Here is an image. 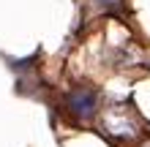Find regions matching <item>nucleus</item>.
I'll return each instance as SVG.
<instances>
[{"instance_id": "obj_1", "label": "nucleus", "mask_w": 150, "mask_h": 147, "mask_svg": "<svg viewBox=\"0 0 150 147\" xmlns=\"http://www.w3.org/2000/svg\"><path fill=\"white\" fill-rule=\"evenodd\" d=\"M68 109L74 112L76 117H93V112H96V93L93 90H76L68 96Z\"/></svg>"}, {"instance_id": "obj_2", "label": "nucleus", "mask_w": 150, "mask_h": 147, "mask_svg": "<svg viewBox=\"0 0 150 147\" xmlns=\"http://www.w3.org/2000/svg\"><path fill=\"white\" fill-rule=\"evenodd\" d=\"M107 3H117V0H107Z\"/></svg>"}]
</instances>
